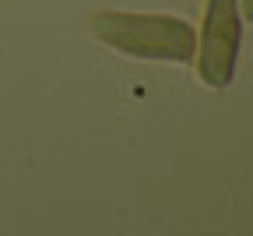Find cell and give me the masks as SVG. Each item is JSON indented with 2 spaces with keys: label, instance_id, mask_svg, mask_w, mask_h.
I'll use <instances>...</instances> for the list:
<instances>
[{
  "label": "cell",
  "instance_id": "cell-1",
  "mask_svg": "<svg viewBox=\"0 0 253 236\" xmlns=\"http://www.w3.org/2000/svg\"><path fill=\"white\" fill-rule=\"evenodd\" d=\"M91 36L137 60L194 63L197 32L176 14H141V11H95Z\"/></svg>",
  "mask_w": 253,
  "mask_h": 236
},
{
  "label": "cell",
  "instance_id": "cell-2",
  "mask_svg": "<svg viewBox=\"0 0 253 236\" xmlns=\"http://www.w3.org/2000/svg\"><path fill=\"white\" fill-rule=\"evenodd\" d=\"M239 39H243L239 0H208L197 53H194L197 78L208 88H229L232 85L236 60H239Z\"/></svg>",
  "mask_w": 253,
  "mask_h": 236
},
{
  "label": "cell",
  "instance_id": "cell-3",
  "mask_svg": "<svg viewBox=\"0 0 253 236\" xmlns=\"http://www.w3.org/2000/svg\"><path fill=\"white\" fill-rule=\"evenodd\" d=\"M239 7H243V18L253 21V0H239Z\"/></svg>",
  "mask_w": 253,
  "mask_h": 236
}]
</instances>
